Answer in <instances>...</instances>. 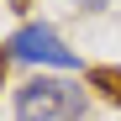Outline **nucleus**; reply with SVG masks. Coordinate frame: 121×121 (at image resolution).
<instances>
[{
  "label": "nucleus",
  "instance_id": "nucleus-1",
  "mask_svg": "<svg viewBox=\"0 0 121 121\" xmlns=\"http://www.w3.org/2000/svg\"><path fill=\"white\" fill-rule=\"evenodd\" d=\"M84 111H90V95L74 79L37 74L16 90V121H84Z\"/></svg>",
  "mask_w": 121,
  "mask_h": 121
},
{
  "label": "nucleus",
  "instance_id": "nucleus-2",
  "mask_svg": "<svg viewBox=\"0 0 121 121\" xmlns=\"http://www.w3.org/2000/svg\"><path fill=\"white\" fill-rule=\"evenodd\" d=\"M0 58H21V63H53V69H79V53L63 48V37H58L48 21H26L21 32L5 42Z\"/></svg>",
  "mask_w": 121,
  "mask_h": 121
},
{
  "label": "nucleus",
  "instance_id": "nucleus-3",
  "mask_svg": "<svg viewBox=\"0 0 121 121\" xmlns=\"http://www.w3.org/2000/svg\"><path fill=\"white\" fill-rule=\"evenodd\" d=\"M95 84L111 90V100H121V74H116V69H95Z\"/></svg>",
  "mask_w": 121,
  "mask_h": 121
},
{
  "label": "nucleus",
  "instance_id": "nucleus-4",
  "mask_svg": "<svg viewBox=\"0 0 121 121\" xmlns=\"http://www.w3.org/2000/svg\"><path fill=\"white\" fill-rule=\"evenodd\" d=\"M79 5H84V11H105L111 0H79Z\"/></svg>",
  "mask_w": 121,
  "mask_h": 121
},
{
  "label": "nucleus",
  "instance_id": "nucleus-5",
  "mask_svg": "<svg viewBox=\"0 0 121 121\" xmlns=\"http://www.w3.org/2000/svg\"><path fill=\"white\" fill-rule=\"evenodd\" d=\"M16 5H26V0H16Z\"/></svg>",
  "mask_w": 121,
  "mask_h": 121
}]
</instances>
